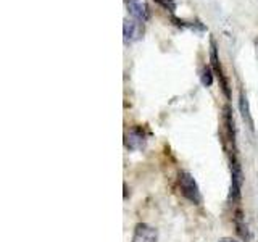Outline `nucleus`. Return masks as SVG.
<instances>
[{"label": "nucleus", "mask_w": 258, "mask_h": 242, "mask_svg": "<svg viewBox=\"0 0 258 242\" xmlns=\"http://www.w3.org/2000/svg\"><path fill=\"white\" fill-rule=\"evenodd\" d=\"M129 15L133 16L136 21L145 23L149 20V8L145 0H124Z\"/></svg>", "instance_id": "7ed1b4c3"}, {"label": "nucleus", "mask_w": 258, "mask_h": 242, "mask_svg": "<svg viewBox=\"0 0 258 242\" xmlns=\"http://www.w3.org/2000/svg\"><path fill=\"white\" fill-rule=\"evenodd\" d=\"M256 44H258V42H256Z\"/></svg>", "instance_id": "f8f14e48"}, {"label": "nucleus", "mask_w": 258, "mask_h": 242, "mask_svg": "<svg viewBox=\"0 0 258 242\" xmlns=\"http://www.w3.org/2000/svg\"><path fill=\"white\" fill-rule=\"evenodd\" d=\"M218 242H237L236 239H232V237H223V239H220Z\"/></svg>", "instance_id": "9b49d317"}, {"label": "nucleus", "mask_w": 258, "mask_h": 242, "mask_svg": "<svg viewBox=\"0 0 258 242\" xmlns=\"http://www.w3.org/2000/svg\"><path fill=\"white\" fill-rule=\"evenodd\" d=\"M142 23L124 20V42H134L142 36Z\"/></svg>", "instance_id": "423d86ee"}, {"label": "nucleus", "mask_w": 258, "mask_h": 242, "mask_svg": "<svg viewBox=\"0 0 258 242\" xmlns=\"http://www.w3.org/2000/svg\"><path fill=\"white\" fill-rule=\"evenodd\" d=\"M210 60H212V67H213L215 73H216L218 78H220V81H221V86H223L224 95L229 99V86H228V81H226V78H224V75H223V70H221L220 58H218V53H216L215 42H212V53H210Z\"/></svg>", "instance_id": "39448f33"}, {"label": "nucleus", "mask_w": 258, "mask_h": 242, "mask_svg": "<svg viewBox=\"0 0 258 242\" xmlns=\"http://www.w3.org/2000/svg\"><path fill=\"white\" fill-rule=\"evenodd\" d=\"M147 144V136L141 126L131 128L124 136V145L129 150H142Z\"/></svg>", "instance_id": "f03ea898"}, {"label": "nucleus", "mask_w": 258, "mask_h": 242, "mask_svg": "<svg viewBox=\"0 0 258 242\" xmlns=\"http://www.w3.org/2000/svg\"><path fill=\"white\" fill-rule=\"evenodd\" d=\"M200 79H202V84L210 87L213 83V71L210 67H204L202 68V75H200Z\"/></svg>", "instance_id": "1a4fd4ad"}, {"label": "nucleus", "mask_w": 258, "mask_h": 242, "mask_svg": "<svg viewBox=\"0 0 258 242\" xmlns=\"http://www.w3.org/2000/svg\"><path fill=\"white\" fill-rule=\"evenodd\" d=\"M157 2L163 7V8H166V10H169L171 13H174V10H176V4H174V0H157Z\"/></svg>", "instance_id": "9d476101"}, {"label": "nucleus", "mask_w": 258, "mask_h": 242, "mask_svg": "<svg viewBox=\"0 0 258 242\" xmlns=\"http://www.w3.org/2000/svg\"><path fill=\"white\" fill-rule=\"evenodd\" d=\"M234 223H236V229H237V234L244 239V240H250V232H248V228L245 224V218L242 215L240 210L236 212V216H234Z\"/></svg>", "instance_id": "0eeeda50"}, {"label": "nucleus", "mask_w": 258, "mask_h": 242, "mask_svg": "<svg viewBox=\"0 0 258 242\" xmlns=\"http://www.w3.org/2000/svg\"><path fill=\"white\" fill-rule=\"evenodd\" d=\"M239 107H240L242 118H244V121L248 125V128L253 131V119H252V115H250L248 100H247V97L244 95V92H240V97H239Z\"/></svg>", "instance_id": "6e6552de"}, {"label": "nucleus", "mask_w": 258, "mask_h": 242, "mask_svg": "<svg viewBox=\"0 0 258 242\" xmlns=\"http://www.w3.org/2000/svg\"><path fill=\"white\" fill-rule=\"evenodd\" d=\"M157 240H158V232L150 224L139 223L136 226L133 242H157Z\"/></svg>", "instance_id": "20e7f679"}, {"label": "nucleus", "mask_w": 258, "mask_h": 242, "mask_svg": "<svg viewBox=\"0 0 258 242\" xmlns=\"http://www.w3.org/2000/svg\"><path fill=\"white\" fill-rule=\"evenodd\" d=\"M177 184H179L181 194L190 202V204H194V205L202 204V194L199 189V184L189 171L179 173V176H177Z\"/></svg>", "instance_id": "f257e3e1"}]
</instances>
